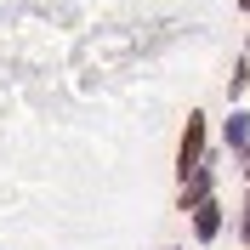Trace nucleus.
Returning a JSON list of instances; mask_svg holds the SVG:
<instances>
[{
    "mask_svg": "<svg viewBox=\"0 0 250 250\" xmlns=\"http://www.w3.org/2000/svg\"><path fill=\"white\" fill-rule=\"evenodd\" d=\"M199 148H205V125H199V114H193V120H188V137H182V176L199 171Z\"/></svg>",
    "mask_w": 250,
    "mask_h": 250,
    "instance_id": "f257e3e1",
    "label": "nucleus"
}]
</instances>
